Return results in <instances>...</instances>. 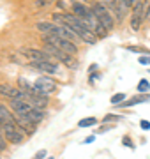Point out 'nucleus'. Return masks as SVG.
I'll use <instances>...</instances> for the list:
<instances>
[{
	"mask_svg": "<svg viewBox=\"0 0 150 159\" xmlns=\"http://www.w3.org/2000/svg\"><path fill=\"white\" fill-rule=\"evenodd\" d=\"M42 51H46L48 55H51V57H55L57 60H60L64 66H67V67L73 69V71H76V69H78V62H76V58L73 57V55H67V53L60 51L58 48H55V46L46 44V43H44V50H42Z\"/></svg>",
	"mask_w": 150,
	"mask_h": 159,
	"instance_id": "f257e3e1",
	"label": "nucleus"
},
{
	"mask_svg": "<svg viewBox=\"0 0 150 159\" xmlns=\"http://www.w3.org/2000/svg\"><path fill=\"white\" fill-rule=\"evenodd\" d=\"M44 43L55 46V48H58L60 51L67 53V55H73V57L78 53V46H76L74 43L65 41V39H62V37H57V35H44Z\"/></svg>",
	"mask_w": 150,
	"mask_h": 159,
	"instance_id": "f03ea898",
	"label": "nucleus"
},
{
	"mask_svg": "<svg viewBox=\"0 0 150 159\" xmlns=\"http://www.w3.org/2000/svg\"><path fill=\"white\" fill-rule=\"evenodd\" d=\"M92 12H94V16L97 18V21L101 23L106 30H111L113 27H115V20H113V16H111V12L108 11L103 4L92 6Z\"/></svg>",
	"mask_w": 150,
	"mask_h": 159,
	"instance_id": "7ed1b4c3",
	"label": "nucleus"
},
{
	"mask_svg": "<svg viewBox=\"0 0 150 159\" xmlns=\"http://www.w3.org/2000/svg\"><path fill=\"white\" fill-rule=\"evenodd\" d=\"M2 131H4V138H6V142H11V143H14V145H20V143L25 140V133L16 125V122L7 124Z\"/></svg>",
	"mask_w": 150,
	"mask_h": 159,
	"instance_id": "20e7f679",
	"label": "nucleus"
},
{
	"mask_svg": "<svg viewBox=\"0 0 150 159\" xmlns=\"http://www.w3.org/2000/svg\"><path fill=\"white\" fill-rule=\"evenodd\" d=\"M34 87L37 89L39 94L50 96V94H53V92L57 90V81H55L53 78H50V76H39V78L35 80Z\"/></svg>",
	"mask_w": 150,
	"mask_h": 159,
	"instance_id": "39448f33",
	"label": "nucleus"
},
{
	"mask_svg": "<svg viewBox=\"0 0 150 159\" xmlns=\"http://www.w3.org/2000/svg\"><path fill=\"white\" fill-rule=\"evenodd\" d=\"M21 53H23V57H27L29 60H32V64H34V62H50V55H48L46 51H42V50H35V48H23Z\"/></svg>",
	"mask_w": 150,
	"mask_h": 159,
	"instance_id": "423d86ee",
	"label": "nucleus"
},
{
	"mask_svg": "<svg viewBox=\"0 0 150 159\" xmlns=\"http://www.w3.org/2000/svg\"><path fill=\"white\" fill-rule=\"evenodd\" d=\"M0 96L9 99H27V94L21 92L18 87H12L11 83H0Z\"/></svg>",
	"mask_w": 150,
	"mask_h": 159,
	"instance_id": "0eeeda50",
	"label": "nucleus"
},
{
	"mask_svg": "<svg viewBox=\"0 0 150 159\" xmlns=\"http://www.w3.org/2000/svg\"><path fill=\"white\" fill-rule=\"evenodd\" d=\"M11 108L18 117H25L34 106H32L27 99H11Z\"/></svg>",
	"mask_w": 150,
	"mask_h": 159,
	"instance_id": "6e6552de",
	"label": "nucleus"
},
{
	"mask_svg": "<svg viewBox=\"0 0 150 159\" xmlns=\"http://www.w3.org/2000/svg\"><path fill=\"white\" fill-rule=\"evenodd\" d=\"M30 67L34 69V71H41V73H46V74L58 73V66L53 62H34V64H30Z\"/></svg>",
	"mask_w": 150,
	"mask_h": 159,
	"instance_id": "1a4fd4ad",
	"label": "nucleus"
},
{
	"mask_svg": "<svg viewBox=\"0 0 150 159\" xmlns=\"http://www.w3.org/2000/svg\"><path fill=\"white\" fill-rule=\"evenodd\" d=\"M14 122V117H12V113L7 110L6 104H2L0 102V131L4 129L7 124H12Z\"/></svg>",
	"mask_w": 150,
	"mask_h": 159,
	"instance_id": "9d476101",
	"label": "nucleus"
},
{
	"mask_svg": "<svg viewBox=\"0 0 150 159\" xmlns=\"http://www.w3.org/2000/svg\"><path fill=\"white\" fill-rule=\"evenodd\" d=\"M25 119L29 120L30 124L37 125V124H41V122H42V119H44V111H42V110H39V108H32L29 113L25 115Z\"/></svg>",
	"mask_w": 150,
	"mask_h": 159,
	"instance_id": "9b49d317",
	"label": "nucleus"
},
{
	"mask_svg": "<svg viewBox=\"0 0 150 159\" xmlns=\"http://www.w3.org/2000/svg\"><path fill=\"white\" fill-rule=\"evenodd\" d=\"M150 101V94H138V96L131 97V99H127V101L120 102L122 106H136V104H143V102H148Z\"/></svg>",
	"mask_w": 150,
	"mask_h": 159,
	"instance_id": "f8f14e48",
	"label": "nucleus"
},
{
	"mask_svg": "<svg viewBox=\"0 0 150 159\" xmlns=\"http://www.w3.org/2000/svg\"><path fill=\"white\" fill-rule=\"evenodd\" d=\"M14 122H16V125L23 131V133L27 131V134H34V133H35V125L30 124L25 117H14Z\"/></svg>",
	"mask_w": 150,
	"mask_h": 159,
	"instance_id": "ddd939ff",
	"label": "nucleus"
},
{
	"mask_svg": "<svg viewBox=\"0 0 150 159\" xmlns=\"http://www.w3.org/2000/svg\"><path fill=\"white\" fill-rule=\"evenodd\" d=\"M35 27H37V30H39V32H42L44 35H53V34H55V23L39 21Z\"/></svg>",
	"mask_w": 150,
	"mask_h": 159,
	"instance_id": "4468645a",
	"label": "nucleus"
},
{
	"mask_svg": "<svg viewBox=\"0 0 150 159\" xmlns=\"http://www.w3.org/2000/svg\"><path fill=\"white\" fill-rule=\"evenodd\" d=\"M88 11H90V9H88L87 6L80 4V2H74V4H73V14H74L76 18H83Z\"/></svg>",
	"mask_w": 150,
	"mask_h": 159,
	"instance_id": "2eb2a0df",
	"label": "nucleus"
},
{
	"mask_svg": "<svg viewBox=\"0 0 150 159\" xmlns=\"http://www.w3.org/2000/svg\"><path fill=\"white\" fill-rule=\"evenodd\" d=\"M134 9H133V16L134 18H139V20H143L145 16V6L141 4V2H138V4H134Z\"/></svg>",
	"mask_w": 150,
	"mask_h": 159,
	"instance_id": "dca6fc26",
	"label": "nucleus"
},
{
	"mask_svg": "<svg viewBox=\"0 0 150 159\" xmlns=\"http://www.w3.org/2000/svg\"><path fill=\"white\" fill-rule=\"evenodd\" d=\"M95 124H97V119L95 117H85V119H81L78 122L80 127H90V125H95Z\"/></svg>",
	"mask_w": 150,
	"mask_h": 159,
	"instance_id": "f3484780",
	"label": "nucleus"
},
{
	"mask_svg": "<svg viewBox=\"0 0 150 159\" xmlns=\"http://www.w3.org/2000/svg\"><path fill=\"white\" fill-rule=\"evenodd\" d=\"M138 92H139V94H148V92H150V83L147 81V80H139Z\"/></svg>",
	"mask_w": 150,
	"mask_h": 159,
	"instance_id": "a211bd4d",
	"label": "nucleus"
},
{
	"mask_svg": "<svg viewBox=\"0 0 150 159\" xmlns=\"http://www.w3.org/2000/svg\"><path fill=\"white\" fill-rule=\"evenodd\" d=\"M126 97H127V96L124 94V92H117L115 96H111L110 101H111V104H120V102L126 101Z\"/></svg>",
	"mask_w": 150,
	"mask_h": 159,
	"instance_id": "6ab92c4d",
	"label": "nucleus"
},
{
	"mask_svg": "<svg viewBox=\"0 0 150 159\" xmlns=\"http://www.w3.org/2000/svg\"><path fill=\"white\" fill-rule=\"evenodd\" d=\"M139 27H141V20H139V18H131V29L134 30V32H138L139 30Z\"/></svg>",
	"mask_w": 150,
	"mask_h": 159,
	"instance_id": "aec40b11",
	"label": "nucleus"
},
{
	"mask_svg": "<svg viewBox=\"0 0 150 159\" xmlns=\"http://www.w3.org/2000/svg\"><path fill=\"white\" fill-rule=\"evenodd\" d=\"M104 122H106V124H108V122H117V120H120V117H118V115H106V117H104Z\"/></svg>",
	"mask_w": 150,
	"mask_h": 159,
	"instance_id": "412c9836",
	"label": "nucleus"
},
{
	"mask_svg": "<svg viewBox=\"0 0 150 159\" xmlns=\"http://www.w3.org/2000/svg\"><path fill=\"white\" fill-rule=\"evenodd\" d=\"M138 62L141 66H150V55H143V57H138Z\"/></svg>",
	"mask_w": 150,
	"mask_h": 159,
	"instance_id": "4be33fe9",
	"label": "nucleus"
},
{
	"mask_svg": "<svg viewBox=\"0 0 150 159\" xmlns=\"http://www.w3.org/2000/svg\"><path fill=\"white\" fill-rule=\"evenodd\" d=\"M51 2H53V0H37V2H35V6H37V7H46V6H50Z\"/></svg>",
	"mask_w": 150,
	"mask_h": 159,
	"instance_id": "5701e85b",
	"label": "nucleus"
},
{
	"mask_svg": "<svg viewBox=\"0 0 150 159\" xmlns=\"http://www.w3.org/2000/svg\"><path fill=\"white\" fill-rule=\"evenodd\" d=\"M46 150H44V148H42V150H39V152H37V154H35V156H34V157H32V159H44V157H46Z\"/></svg>",
	"mask_w": 150,
	"mask_h": 159,
	"instance_id": "b1692460",
	"label": "nucleus"
},
{
	"mask_svg": "<svg viewBox=\"0 0 150 159\" xmlns=\"http://www.w3.org/2000/svg\"><path fill=\"white\" fill-rule=\"evenodd\" d=\"M110 129H115V125L113 124H106V125H103V127H101V129H97V133H106V131H110Z\"/></svg>",
	"mask_w": 150,
	"mask_h": 159,
	"instance_id": "393cba45",
	"label": "nucleus"
},
{
	"mask_svg": "<svg viewBox=\"0 0 150 159\" xmlns=\"http://www.w3.org/2000/svg\"><path fill=\"white\" fill-rule=\"evenodd\" d=\"M7 147V142H6V138H4V134L0 133V150H6Z\"/></svg>",
	"mask_w": 150,
	"mask_h": 159,
	"instance_id": "a878e982",
	"label": "nucleus"
},
{
	"mask_svg": "<svg viewBox=\"0 0 150 159\" xmlns=\"http://www.w3.org/2000/svg\"><path fill=\"white\" fill-rule=\"evenodd\" d=\"M139 125H141V129H143V131H148L150 129V122H148V120H141Z\"/></svg>",
	"mask_w": 150,
	"mask_h": 159,
	"instance_id": "bb28decb",
	"label": "nucleus"
},
{
	"mask_svg": "<svg viewBox=\"0 0 150 159\" xmlns=\"http://www.w3.org/2000/svg\"><path fill=\"white\" fill-rule=\"evenodd\" d=\"M122 143H124V145H127V147H131V148H134V145H133V143H131V138H127V136H124V138H122Z\"/></svg>",
	"mask_w": 150,
	"mask_h": 159,
	"instance_id": "cd10ccee",
	"label": "nucleus"
},
{
	"mask_svg": "<svg viewBox=\"0 0 150 159\" xmlns=\"http://www.w3.org/2000/svg\"><path fill=\"white\" fill-rule=\"evenodd\" d=\"M101 2L106 4V6H111V9H113V7L117 6V2H118V0H101Z\"/></svg>",
	"mask_w": 150,
	"mask_h": 159,
	"instance_id": "c85d7f7f",
	"label": "nucleus"
},
{
	"mask_svg": "<svg viewBox=\"0 0 150 159\" xmlns=\"http://www.w3.org/2000/svg\"><path fill=\"white\" fill-rule=\"evenodd\" d=\"M118 2H120L122 6H124V7L127 9V7H131V6H133V2H134V0H118Z\"/></svg>",
	"mask_w": 150,
	"mask_h": 159,
	"instance_id": "c756f323",
	"label": "nucleus"
},
{
	"mask_svg": "<svg viewBox=\"0 0 150 159\" xmlns=\"http://www.w3.org/2000/svg\"><path fill=\"white\" fill-rule=\"evenodd\" d=\"M143 18H145V20H147V21L150 23V6L147 7V12H145V16H143Z\"/></svg>",
	"mask_w": 150,
	"mask_h": 159,
	"instance_id": "7c9ffc66",
	"label": "nucleus"
},
{
	"mask_svg": "<svg viewBox=\"0 0 150 159\" xmlns=\"http://www.w3.org/2000/svg\"><path fill=\"white\" fill-rule=\"evenodd\" d=\"M94 138H95L94 134H92V136H88V138H85V143H92V142H94Z\"/></svg>",
	"mask_w": 150,
	"mask_h": 159,
	"instance_id": "2f4dec72",
	"label": "nucleus"
},
{
	"mask_svg": "<svg viewBox=\"0 0 150 159\" xmlns=\"http://www.w3.org/2000/svg\"><path fill=\"white\" fill-rule=\"evenodd\" d=\"M95 69H97V66H95V64H92V66H90V73H94Z\"/></svg>",
	"mask_w": 150,
	"mask_h": 159,
	"instance_id": "473e14b6",
	"label": "nucleus"
},
{
	"mask_svg": "<svg viewBox=\"0 0 150 159\" xmlns=\"http://www.w3.org/2000/svg\"><path fill=\"white\" fill-rule=\"evenodd\" d=\"M83 2H90V0H83Z\"/></svg>",
	"mask_w": 150,
	"mask_h": 159,
	"instance_id": "72a5a7b5",
	"label": "nucleus"
},
{
	"mask_svg": "<svg viewBox=\"0 0 150 159\" xmlns=\"http://www.w3.org/2000/svg\"><path fill=\"white\" fill-rule=\"evenodd\" d=\"M48 159H55V157H48Z\"/></svg>",
	"mask_w": 150,
	"mask_h": 159,
	"instance_id": "f704fd0d",
	"label": "nucleus"
},
{
	"mask_svg": "<svg viewBox=\"0 0 150 159\" xmlns=\"http://www.w3.org/2000/svg\"><path fill=\"white\" fill-rule=\"evenodd\" d=\"M147 2H150V0H147Z\"/></svg>",
	"mask_w": 150,
	"mask_h": 159,
	"instance_id": "c9c22d12",
	"label": "nucleus"
}]
</instances>
